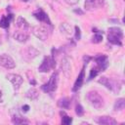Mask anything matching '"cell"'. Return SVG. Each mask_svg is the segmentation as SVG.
<instances>
[{"mask_svg":"<svg viewBox=\"0 0 125 125\" xmlns=\"http://www.w3.org/2000/svg\"><path fill=\"white\" fill-rule=\"evenodd\" d=\"M64 2H65V3H67L68 5H74V4L78 3V2H79V0H64Z\"/></svg>","mask_w":125,"mask_h":125,"instance_id":"cell-28","label":"cell"},{"mask_svg":"<svg viewBox=\"0 0 125 125\" xmlns=\"http://www.w3.org/2000/svg\"><path fill=\"white\" fill-rule=\"evenodd\" d=\"M96 122L99 124H103V125H115V124H117L116 120H114L110 116H100L96 119Z\"/></svg>","mask_w":125,"mask_h":125,"instance_id":"cell-13","label":"cell"},{"mask_svg":"<svg viewBox=\"0 0 125 125\" xmlns=\"http://www.w3.org/2000/svg\"><path fill=\"white\" fill-rule=\"evenodd\" d=\"M58 82H59V73L56 71L52 74L49 81L46 84H44L41 88L44 92H47V93L55 92L57 90V87H58Z\"/></svg>","mask_w":125,"mask_h":125,"instance_id":"cell-2","label":"cell"},{"mask_svg":"<svg viewBox=\"0 0 125 125\" xmlns=\"http://www.w3.org/2000/svg\"><path fill=\"white\" fill-rule=\"evenodd\" d=\"M104 5V0H85L84 6L88 11H95L103 8Z\"/></svg>","mask_w":125,"mask_h":125,"instance_id":"cell-6","label":"cell"},{"mask_svg":"<svg viewBox=\"0 0 125 125\" xmlns=\"http://www.w3.org/2000/svg\"><path fill=\"white\" fill-rule=\"evenodd\" d=\"M49 29L45 25H36L32 27V33L41 41H45L49 37Z\"/></svg>","mask_w":125,"mask_h":125,"instance_id":"cell-4","label":"cell"},{"mask_svg":"<svg viewBox=\"0 0 125 125\" xmlns=\"http://www.w3.org/2000/svg\"><path fill=\"white\" fill-rule=\"evenodd\" d=\"M55 59L54 57H45L40 64V66L38 67V70L40 72H48L50 69L54 68L55 67Z\"/></svg>","mask_w":125,"mask_h":125,"instance_id":"cell-5","label":"cell"},{"mask_svg":"<svg viewBox=\"0 0 125 125\" xmlns=\"http://www.w3.org/2000/svg\"><path fill=\"white\" fill-rule=\"evenodd\" d=\"M13 37L14 39H16L17 41L21 42V43H24L27 41L28 39V34L26 33V31L24 30H17L14 32L13 34Z\"/></svg>","mask_w":125,"mask_h":125,"instance_id":"cell-12","label":"cell"},{"mask_svg":"<svg viewBox=\"0 0 125 125\" xmlns=\"http://www.w3.org/2000/svg\"><path fill=\"white\" fill-rule=\"evenodd\" d=\"M25 96H26L28 99H30V100H36V99L39 97V93H38V91H37L36 89L30 88V89L26 92Z\"/></svg>","mask_w":125,"mask_h":125,"instance_id":"cell-20","label":"cell"},{"mask_svg":"<svg viewBox=\"0 0 125 125\" xmlns=\"http://www.w3.org/2000/svg\"><path fill=\"white\" fill-rule=\"evenodd\" d=\"M100 71H101V69H100L98 66H96V67H93V68L90 70V75H89V78H88V80H91V79H93L94 77H96Z\"/></svg>","mask_w":125,"mask_h":125,"instance_id":"cell-24","label":"cell"},{"mask_svg":"<svg viewBox=\"0 0 125 125\" xmlns=\"http://www.w3.org/2000/svg\"><path fill=\"white\" fill-rule=\"evenodd\" d=\"M60 30L62 34H64L65 36H69L71 33H72V29H71V26L66 23V22H63L60 25Z\"/></svg>","mask_w":125,"mask_h":125,"instance_id":"cell-18","label":"cell"},{"mask_svg":"<svg viewBox=\"0 0 125 125\" xmlns=\"http://www.w3.org/2000/svg\"><path fill=\"white\" fill-rule=\"evenodd\" d=\"M21 108H22V111H23V112H27V111H28V109H29V106H28L27 104H24Z\"/></svg>","mask_w":125,"mask_h":125,"instance_id":"cell-29","label":"cell"},{"mask_svg":"<svg viewBox=\"0 0 125 125\" xmlns=\"http://www.w3.org/2000/svg\"><path fill=\"white\" fill-rule=\"evenodd\" d=\"M61 114L63 115V117H62V124H64V125H69V124L72 122V118H71L70 116L66 115L64 112H61Z\"/></svg>","mask_w":125,"mask_h":125,"instance_id":"cell-23","label":"cell"},{"mask_svg":"<svg viewBox=\"0 0 125 125\" xmlns=\"http://www.w3.org/2000/svg\"><path fill=\"white\" fill-rule=\"evenodd\" d=\"M95 32H96V34L93 36L92 42H93V43H100V42H102V40H103V35H102L101 33H99L98 31H95Z\"/></svg>","mask_w":125,"mask_h":125,"instance_id":"cell-25","label":"cell"},{"mask_svg":"<svg viewBox=\"0 0 125 125\" xmlns=\"http://www.w3.org/2000/svg\"><path fill=\"white\" fill-rule=\"evenodd\" d=\"M61 67L62 72L64 73V75L66 77H68L70 75V71H71V64H70V61L68 58H63L61 63Z\"/></svg>","mask_w":125,"mask_h":125,"instance_id":"cell-11","label":"cell"},{"mask_svg":"<svg viewBox=\"0 0 125 125\" xmlns=\"http://www.w3.org/2000/svg\"><path fill=\"white\" fill-rule=\"evenodd\" d=\"M69 104H70V102L67 98H62L58 101V105L62 108H65V109H67L69 107Z\"/></svg>","mask_w":125,"mask_h":125,"instance_id":"cell-22","label":"cell"},{"mask_svg":"<svg viewBox=\"0 0 125 125\" xmlns=\"http://www.w3.org/2000/svg\"><path fill=\"white\" fill-rule=\"evenodd\" d=\"M99 83L103 84L104 86H105L107 89H109V90H111V91H113V90H114V87H115V85H114L113 81H112V80H110L109 78L105 77V76H103V77H101V78L99 79Z\"/></svg>","mask_w":125,"mask_h":125,"instance_id":"cell-15","label":"cell"},{"mask_svg":"<svg viewBox=\"0 0 125 125\" xmlns=\"http://www.w3.org/2000/svg\"><path fill=\"white\" fill-rule=\"evenodd\" d=\"M80 28L78 26H75V39L76 40H79L80 39Z\"/></svg>","mask_w":125,"mask_h":125,"instance_id":"cell-27","label":"cell"},{"mask_svg":"<svg viewBox=\"0 0 125 125\" xmlns=\"http://www.w3.org/2000/svg\"><path fill=\"white\" fill-rule=\"evenodd\" d=\"M21 1H22V2H26V1H28V0H21Z\"/></svg>","mask_w":125,"mask_h":125,"instance_id":"cell-32","label":"cell"},{"mask_svg":"<svg viewBox=\"0 0 125 125\" xmlns=\"http://www.w3.org/2000/svg\"><path fill=\"white\" fill-rule=\"evenodd\" d=\"M12 19H13V15L12 14H9L8 16H3L0 19V27H2V28H8L9 27V24H10V21H12Z\"/></svg>","mask_w":125,"mask_h":125,"instance_id":"cell-16","label":"cell"},{"mask_svg":"<svg viewBox=\"0 0 125 125\" xmlns=\"http://www.w3.org/2000/svg\"><path fill=\"white\" fill-rule=\"evenodd\" d=\"M95 61L97 62V66L101 69V71H104L107 65H108V61H107V57L105 55H99L95 58Z\"/></svg>","mask_w":125,"mask_h":125,"instance_id":"cell-10","label":"cell"},{"mask_svg":"<svg viewBox=\"0 0 125 125\" xmlns=\"http://www.w3.org/2000/svg\"><path fill=\"white\" fill-rule=\"evenodd\" d=\"M75 112H76V114H77L78 116H82V115L84 114V109H83V107L81 106V104H77V105H76V107H75Z\"/></svg>","mask_w":125,"mask_h":125,"instance_id":"cell-26","label":"cell"},{"mask_svg":"<svg viewBox=\"0 0 125 125\" xmlns=\"http://www.w3.org/2000/svg\"><path fill=\"white\" fill-rule=\"evenodd\" d=\"M124 107H125V100L123 98H120V99H118V100L115 101V104H114V106H113V108H114L115 111L122 110Z\"/></svg>","mask_w":125,"mask_h":125,"instance_id":"cell-19","label":"cell"},{"mask_svg":"<svg viewBox=\"0 0 125 125\" xmlns=\"http://www.w3.org/2000/svg\"><path fill=\"white\" fill-rule=\"evenodd\" d=\"M0 65L7 69H12L16 66V62L12 59V57H10L9 55L3 54V55H0Z\"/></svg>","mask_w":125,"mask_h":125,"instance_id":"cell-7","label":"cell"},{"mask_svg":"<svg viewBox=\"0 0 125 125\" xmlns=\"http://www.w3.org/2000/svg\"><path fill=\"white\" fill-rule=\"evenodd\" d=\"M122 39H123V32L119 27H110L108 29V34H107L108 42L114 45L121 46Z\"/></svg>","mask_w":125,"mask_h":125,"instance_id":"cell-1","label":"cell"},{"mask_svg":"<svg viewBox=\"0 0 125 125\" xmlns=\"http://www.w3.org/2000/svg\"><path fill=\"white\" fill-rule=\"evenodd\" d=\"M87 99L89 100L90 104L96 108H101L104 104V99L97 91H90L87 95Z\"/></svg>","mask_w":125,"mask_h":125,"instance_id":"cell-3","label":"cell"},{"mask_svg":"<svg viewBox=\"0 0 125 125\" xmlns=\"http://www.w3.org/2000/svg\"><path fill=\"white\" fill-rule=\"evenodd\" d=\"M74 12H75V13H78V14H80V15H82V14H83V12H82L81 10H79V9H78V10H77V9H75V10H74Z\"/></svg>","mask_w":125,"mask_h":125,"instance_id":"cell-31","label":"cell"},{"mask_svg":"<svg viewBox=\"0 0 125 125\" xmlns=\"http://www.w3.org/2000/svg\"><path fill=\"white\" fill-rule=\"evenodd\" d=\"M12 122L14 123V124H28L29 122H28V120H26V119H24L23 117H21V116H20V115H13V117H12Z\"/></svg>","mask_w":125,"mask_h":125,"instance_id":"cell-21","label":"cell"},{"mask_svg":"<svg viewBox=\"0 0 125 125\" xmlns=\"http://www.w3.org/2000/svg\"><path fill=\"white\" fill-rule=\"evenodd\" d=\"M0 103H3V94L1 90H0Z\"/></svg>","mask_w":125,"mask_h":125,"instance_id":"cell-30","label":"cell"},{"mask_svg":"<svg viewBox=\"0 0 125 125\" xmlns=\"http://www.w3.org/2000/svg\"><path fill=\"white\" fill-rule=\"evenodd\" d=\"M17 26H18L21 30L26 31V30L28 29V27H29V24H28V22H27L22 17H19L18 20H17Z\"/></svg>","mask_w":125,"mask_h":125,"instance_id":"cell-17","label":"cell"},{"mask_svg":"<svg viewBox=\"0 0 125 125\" xmlns=\"http://www.w3.org/2000/svg\"><path fill=\"white\" fill-rule=\"evenodd\" d=\"M6 78L12 82L15 90H18L21 87V85L22 84V82H23L22 77L21 75H19V74H15V73H9V74H7L6 75Z\"/></svg>","mask_w":125,"mask_h":125,"instance_id":"cell-8","label":"cell"},{"mask_svg":"<svg viewBox=\"0 0 125 125\" xmlns=\"http://www.w3.org/2000/svg\"><path fill=\"white\" fill-rule=\"evenodd\" d=\"M33 16H34V18L37 19L39 21H42V22H45V23L51 25V21H50V20H49L48 15H47L42 9H40V8L37 9V10L33 13Z\"/></svg>","mask_w":125,"mask_h":125,"instance_id":"cell-9","label":"cell"},{"mask_svg":"<svg viewBox=\"0 0 125 125\" xmlns=\"http://www.w3.org/2000/svg\"><path fill=\"white\" fill-rule=\"evenodd\" d=\"M83 82H84V68H82L81 72L77 76V78L75 80V83H74V86L72 88V91H77L78 89H80L81 86L83 85Z\"/></svg>","mask_w":125,"mask_h":125,"instance_id":"cell-14","label":"cell"}]
</instances>
